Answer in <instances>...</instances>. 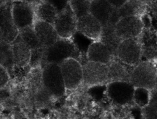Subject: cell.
Listing matches in <instances>:
<instances>
[{"instance_id":"cell-1","label":"cell","mask_w":157,"mask_h":119,"mask_svg":"<svg viewBox=\"0 0 157 119\" xmlns=\"http://www.w3.org/2000/svg\"><path fill=\"white\" fill-rule=\"evenodd\" d=\"M78 56L77 47L71 39L59 38L55 43L46 49L42 67L47 63L60 65L68 58L77 59Z\"/></svg>"},{"instance_id":"cell-2","label":"cell","mask_w":157,"mask_h":119,"mask_svg":"<svg viewBox=\"0 0 157 119\" xmlns=\"http://www.w3.org/2000/svg\"><path fill=\"white\" fill-rule=\"evenodd\" d=\"M130 82L135 88H142L151 90L157 85V70L149 61L139 63L131 72Z\"/></svg>"},{"instance_id":"cell-3","label":"cell","mask_w":157,"mask_h":119,"mask_svg":"<svg viewBox=\"0 0 157 119\" xmlns=\"http://www.w3.org/2000/svg\"><path fill=\"white\" fill-rule=\"evenodd\" d=\"M42 81L51 96L59 98L64 96L66 91L60 65L47 63L43 67Z\"/></svg>"},{"instance_id":"cell-4","label":"cell","mask_w":157,"mask_h":119,"mask_svg":"<svg viewBox=\"0 0 157 119\" xmlns=\"http://www.w3.org/2000/svg\"><path fill=\"white\" fill-rule=\"evenodd\" d=\"M19 35L11 13V1L0 4V44H11Z\"/></svg>"},{"instance_id":"cell-5","label":"cell","mask_w":157,"mask_h":119,"mask_svg":"<svg viewBox=\"0 0 157 119\" xmlns=\"http://www.w3.org/2000/svg\"><path fill=\"white\" fill-rule=\"evenodd\" d=\"M11 13L15 25L19 29L33 26L36 20V7L23 0L11 1Z\"/></svg>"},{"instance_id":"cell-6","label":"cell","mask_w":157,"mask_h":119,"mask_svg":"<svg viewBox=\"0 0 157 119\" xmlns=\"http://www.w3.org/2000/svg\"><path fill=\"white\" fill-rule=\"evenodd\" d=\"M53 25L60 38L71 39L75 34L77 31V17L69 3L58 13Z\"/></svg>"},{"instance_id":"cell-7","label":"cell","mask_w":157,"mask_h":119,"mask_svg":"<svg viewBox=\"0 0 157 119\" xmlns=\"http://www.w3.org/2000/svg\"><path fill=\"white\" fill-rule=\"evenodd\" d=\"M66 89L74 90L83 82L82 65L75 58H68L60 65Z\"/></svg>"},{"instance_id":"cell-8","label":"cell","mask_w":157,"mask_h":119,"mask_svg":"<svg viewBox=\"0 0 157 119\" xmlns=\"http://www.w3.org/2000/svg\"><path fill=\"white\" fill-rule=\"evenodd\" d=\"M140 45L135 38L122 40L120 43L115 57L128 66H136L141 57Z\"/></svg>"},{"instance_id":"cell-9","label":"cell","mask_w":157,"mask_h":119,"mask_svg":"<svg viewBox=\"0 0 157 119\" xmlns=\"http://www.w3.org/2000/svg\"><path fill=\"white\" fill-rule=\"evenodd\" d=\"M83 81L89 87L96 86L108 82V65L89 61L82 65Z\"/></svg>"},{"instance_id":"cell-10","label":"cell","mask_w":157,"mask_h":119,"mask_svg":"<svg viewBox=\"0 0 157 119\" xmlns=\"http://www.w3.org/2000/svg\"><path fill=\"white\" fill-rule=\"evenodd\" d=\"M144 24L136 15L122 17L115 25V32L121 40L136 38L142 32Z\"/></svg>"},{"instance_id":"cell-11","label":"cell","mask_w":157,"mask_h":119,"mask_svg":"<svg viewBox=\"0 0 157 119\" xmlns=\"http://www.w3.org/2000/svg\"><path fill=\"white\" fill-rule=\"evenodd\" d=\"M135 88L130 82H112L108 85L107 95L116 103L121 105H126L133 99Z\"/></svg>"},{"instance_id":"cell-12","label":"cell","mask_w":157,"mask_h":119,"mask_svg":"<svg viewBox=\"0 0 157 119\" xmlns=\"http://www.w3.org/2000/svg\"><path fill=\"white\" fill-rule=\"evenodd\" d=\"M102 28L100 22L90 13L77 18V31L90 39L99 40Z\"/></svg>"},{"instance_id":"cell-13","label":"cell","mask_w":157,"mask_h":119,"mask_svg":"<svg viewBox=\"0 0 157 119\" xmlns=\"http://www.w3.org/2000/svg\"><path fill=\"white\" fill-rule=\"evenodd\" d=\"M33 27L40 44L46 48L53 45L60 38L54 25L50 23L36 19Z\"/></svg>"},{"instance_id":"cell-14","label":"cell","mask_w":157,"mask_h":119,"mask_svg":"<svg viewBox=\"0 0 157 119\" xmlns=\"http://www.w3.org/2000/svg\"><path fill=\"white\" fill-rule=\"evenodd\" d=\"M115 9L107 0H91L89 13L104 27L110 21Z\"/></svg>"},{"instance_id":"cell-15","label":"cell","mask_w":157,"mask_h":119,"mask_svg":"<svg viewBox=\"0 0 157 119\" xmlns=\"http://www.w3.org/2000/svg\"><path fill=\"white\" fill-rule=\"evenodd\" d=\"M14 66L23 68L29 65L31 49L18 35L11 44Z\"/></svg>"},{"instance_id":"cell-16","label":"cell","mask_w":157,"mask_h":119,"mask_svg":"<svg viewBox=\"0 0 157 119\" xmlns=\"http://www.w3.org/2000/svg\"><path fill=\"white\" fill-rule=\"evenodd\" d=\"M126 65L113 56L108 64V82L124 81L130 82L131 72L128 70Z\"/></svg>"},{"instance_id":"cell-17","label":"cell","mask_w":157,"mask_h":119,"mask_svg":"<svg viewBox=\"0 0 157 119\" xmlns=\"http://www.w3.org/2000/svg\"><path fill=\"white\" fill-rule=\"evenodd\" d=\"M113 56L107 47L99 41L90 44L87 49V57L89 61L108 65Z\"/></svg>"},{"instance_id":"cell-18","label":"cell","mask_w":157,"mask_h":119,"mask_svg":"<svg viewBox=\"0 0 157 119\" xmlns=\"http://www.w3.org/2000/svg\"><path fill=\"white\" fill-rule=\"evenodd\" d=\"M98 41L107 47L113 56H116L118 46L122 40L116 34L114 25L107 24L102 27Z\"/></svg>"},{"instance_id":"cell-19","label":"cell","mask_w":157,"mask_h":119,"mask_svg":"<svg viewBox=\"0 0 157 119\" xmlns=\"http://www.w3.org/2000/svg\"><path fill=\"white\" fill-rule=\"evenodd\" d=\"M57 14L58 13L55 8L45 1L36 7V19L53 25Z\"/></svg>"},{"instance_id":"cell-20","label":"cell","mask_w":157,"mask_h":119,"mask_svg":"<svg viewBox=\"0 0 157 119\" xmlns=\"http://www.w3.org/2000/svg\"><path fill=\"white\" fill-rule=\"evenodd\" d=\"M19 35L31 49L43 46L36 36L33 26L25 27L19 30Z\"/></svg>"},{"instance_id":"cell-21","label":"cell","mask_w":157,"mask_h":119,"mask_svg":"<svg viewBox=\"0 0 157 119\" xmlns=\"http://www.w3.org/2000/svg\"><path fill=\"white\" fill-rule=\"evenodd\" d=\"M0 65L12 72L14 67L11 44H0Z\"/></svg>"},{"instance_id":"cell-22","label":"cell","mask_w":157,"mask_h":119,"mask_svg":"<svg viewBox=\"0 0 157 119\" xmlns=\"http://www.w3.org/2000/svg\"><path fill=\"white\" fill-rule=\"evenodd\" d=\"M91 0H69V5L77 18L89 13Z\"/></svg>"},{"instance_id":"cell-23","label":"cell","mask_w":157,"mask_h":119,"mask_svg":"<svg viewBox=\"0 0 157 119\" xmlns=\"http://www.w3.org/2000/svg\"><path fill=\"white\" fill-rule=\"evenodd\" d=\"M47 48L41 46L31 49V58L29 65L33 68L43 67Z\"/></svg>"},{"instance_id":"cell-24","label":"cell","mask_w":157,"mask_h":119,"mask_svg":"<svg viewBox=\"0 0 157 119\" xmlns=\"http://www.w3.org/2000/svg\"><path fill=\"white\" fill-rule=\"evenodd\" d=\"M149 90L142 88H135L133 99L139 106L144 107L148 103L149 100Z\"/></svg>"},{"instance_id":"cell-25","label":"cell","mask_w":157,"mask_h":119,"mask_svg":"<svg viewBox=\"0 0 157 119\" xmlns=\"http://www.w3.org/2000/svg\"><path fill=\"white\" fill-rule=\"evenodd\" d=\"M118 13L121 18L128 16L136 15L135 7L128 1L121 7L117 9Z\"/></svg>"},{"instance_id":"cell-26","label":"cell","mask_w":157,"mask_h":119,"mask_svg":"<svg viewBox=\"0 0 157 119\" xmlns=\"http://www.w3.org/2000/svg\"><path fill=\"white\" fill-rule=\"evenodd\" d=\"M10 74L6 68L0 65V89L5 88L10 82Z\"/></svg>"},{"instance_id":"cell-27","label":"cell","mask_w":157,"mask_h":119,"mask_svg":"<svg viewBox=\"0 0 157 119\" xmlns=\"http://www.w3.org/2000/svg\"><path fill=\"white\" fill-rule=\"evenodd\" d=\"M45 1L52 5L58 13L64 10L69 2V0H45Z\"/></svg>"},{"instance_id":"cell-28","label":"cell","mask_w":157,"mask_h":119,"mask_svg":"<svg viewBox=\"0 0 157 119\" xmlns=\"http://www.w3.org/2000/svg\"><path fill=\"white\" fill-rule=\"evenodd\" d=\"M109 3L116 9H119L126 3L128 0H107Z\"/></svg>"},{"instance_id":"cell-29","label":"cell","mask_w":157,"mask_h":119,"mask_svg":"<svg viewBox=\"0 0 157 119\" xmlns=\"http://www.w3.org/2000/svg\"><path fill=\"white\" fill-rule=\"evenodd\" d=\"M6 87L0 89V103L9 97L10 94L9 91L5 89Z\"/></svg>"}]
</instances>
